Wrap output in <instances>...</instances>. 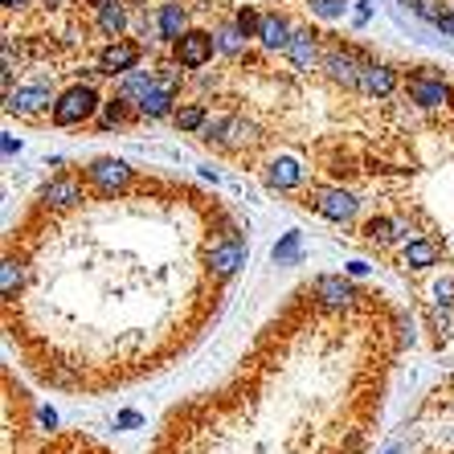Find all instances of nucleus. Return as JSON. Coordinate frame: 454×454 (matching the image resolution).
Listing matches in <instances>:
<instances>
[{"mask_svg": "<svg viewBox=\"0 0 454 454\" xmlns=\"http://www.w3.org/2000/svg\"><path fill=\"white\" fill-rule=\"evenodd\" d=\"M316 299H324L328 307H344L356 299V286L348 283V278H340V275H319L316 278Z\"/></svg>", "mask_w": 454, "mask_h": 454, "instance_id": "10", "label": "nucleus"}, {"mask_svg": "<svg viewBox=\"0 0 454 454\" xmlns=\"http://www.w3.org/2000/svg\"><path fill=\"white\" fill-rule=\"evenodd\" d=\"M258 25H262V17H258L250 4H242V9H238V29H242L246 37H258Z\"/></svg>", "mask_w": 454, "mask_h": 454, "instance_id": "28", "label": "nucleus"}, {"mask_svg": "<svg viewBox=\"0 0 454 454\" xmlns=\"http://www.w3.org/2000/svg\"><path fill=\"white\" fill-rule=\"evenodd\" d=\"M205 123H209V119H205V106L201 103H189V106H180V111H176V127H180V131H201Z\"/></svg>", "mask_w": 454, "mask_h": 454, "instance_id": "25", "label": "nucleus"}, {"mask_svg": "<svg viewBox=\"0 0 454 454\" xmlns=\"http://www.w3.org/2000/svg\"><path fill=\"white\" fill-rule=\"evenodd\" d=\"M98 106V95L90 86H70L58 103H53V123L58 127H74V123H86V119L95 115Z\"/></svg>", "mask_w": 454, "mask_h": 454, "instance_id": "1", "label": "nucleus"}, {"mask_svg": "<svg viewBox=\"0 0 454 454\" xmlns=\"http://www.w3.org/2000/svg\"><path fill=\"white\" fill-rule=\"evenodd\" d=\"M127 25V9L119 4V0H106V4H98V29L106 33V37H119Z\"/></svg>", "mask_w": 454, "mask_h": 454, "instance_id": "21", "label": "nucleus"}, {"mask_svg": "<svg viewBox=\"0 0 454 454\" xmlns=\"http://www.w3.org/2000/svg\"><path fill=\"white\" fill-rule=\"evenodd\" d=\"M307 205L319 213V217H328V222H352L360 209V201L352 197L348 189H311L307 192Z\"/></svg>", "mask_w": 454, "mask_h": 454, "instance_id": "2", "label": "nucleus"}, {"mask_svg": "<svg viewBox=\"0 0 454 454\" xmlns=\"http://www.w3.org/2000/svg\"><path fill=\"white\" fill-rule=\"evenodd\" d=\"M86 180H90V184H95L98 192L115 197V192H123L127 184H131V168H127V160L103 156V160H95V164L86 168Z\"/></svg>", "mask_w": 454, "mask_h": 454, "instance_id": "3", "label": "nucleus"}, {"mask_svg": "<svg viewBox=\"0 0 454 454\" xmlns=\"http://www.w3.org/2000/svg\"><path fill=\"white\" fill-rule=\"evenodd\" d=\"M25 286V266L17 262V258H4V266H0V295H4V303H17V291Z\"/></svg>", "mask_w": 454, "mask_h": 454, "instance_id": "17", "label": "nucleus"}, {"mask_svg": "<svg viewBox=\"0 0 454 454\" xmlns=\"http://www.w3.org/2000/svg\"><path fill=\"white\" fill-rule=\"evenodd\" d=\"M136 62H139V45L115 42L103 53V70H98V74H127V70H136Z\"/></svg>", "mask_w": 454, "mask_h": 454, "instance_id": "11", "label": "nucleus"}, {"mask_svg": "<svg viewBox=\"0 0 454 454\" xmlns=\"http://www.w3.org/2000/svg\"><path fill=\"white\" fill-rule=\"evenodd\" d=\"M209 58H213L209 33H184V37H176V62L184 66V70H197V66H205Z\"/></svg>", "mask_w": 454, "mask_h": 454, "instance_id": "6", "label": "nucleus"}, {"mask_svg": "<svg viewBox=\"0 0 454 454\" xmlns=\"http://www.w3.org/2000/svg\"><path fill=\"white\" fill-rule=\"evenodd\" d=\"M98 123H103V127H119V123H123V98H111V103H103V115H98Z\"/></svg>", "mask_w": 454, "mask_h": 454, "instance_id": "29", "label": "nucleus"}, {"mask_svg": "<svg viewBox=\"0 0 454 454\" xmlns=\"http://www.w3.org/2000/svg\"><path fill=\"white\" fill-rule=\"evenodd\" d=\"M291 25H286V17H278V12H266L262 25H258V42L266 45V50H286L291 45Z\"/></svg>", "mask_w": 454, "mask_h": 454, "instance_id": "12", "label": "nucleus"}, {"mask_svg": "<svg viewBox=\"0 0 454 454\" xmlns=\"http://www.w3.org/2000/svg\"><path fill=\"white\" fill-rule=\"evenodd\" d=\"M348 275L352 278H364V275H369V262H348Z\"/></svg>", "mask_w": 454, "mask_h": 454, "instance_id": "35", "label": "nucleus"}, {"mask_svg": "<svg viewBox=\"0 0 454 454\" xmlns=\"http://www.w3.org/2000/svg\"><path fill=\"white\" fill-rule=\"evenodd\" d=\"M299 180H303V168H299L295 160H275V164L266 168V184H270V189H295Z\"/></svg>", "mask_w": 454, "mask_h": 454, "instance_id": "18", "label": "nucleus"}, {"mask_svg": "<svg viewBox=\"0 0 454 454\" xmlns=\"http://www.w3.org/2000/svg\"><path fill=\"white\" fill-rule=\"evenodd\" d=\"M139 115H144V119L172 115V90H168V86H156V90H148V95H144V103H139Z\"/></svg>", "mask_w": 454, "mask_h": 454, "instance_id": "20", "label": "nucleus"}, {"mask_svg": "<svg viewBox=\"0 0 454 454\" xmlns=\"http://www.w3.org/2000/svg\"><path fill=\"white\" fill-rule=\"evenodd\" d=\"M364 233H369L372 242H393V238H397V233H402V230H397V225H393L389 217H372V222H369V230H364Z\"/></svg>", "mask_w": 454, "mask_h": 454, "instance_id": "26", "label": "nucleus"}, {"mask_svg": "<svg viewBox=\"0 0 454 454\" xmlns=\"http://www.w3.org/2000/svg\"><path fill=\"white\" fill-rule=\"evenodd\" d=\"M156 78L152 74H127L123 78V86H119V98H123V103H144V95H148V90H156Z\"/></svg>", "mask_w": 454, "mask_h": 454, "instance_id": "22", "label": "nucleus"}, {"mask_svg": "<svg viewBox=\"0 0 454 454\" xmlns=\"http://www.w3.org/2000/svg\"><path fill=\"white\" fill-rule=\"evenodd\" d=\"M42 201L53 205V209H70V205L82 201V184H78L74 176H58V180H50V184H45Z\"/></svg>", "mask_w": 454, "mask_h": 454, "instance_id": "9", "label": "nucleus"}, {"mask_svg": "<svg viewBox=\"0 0 454 454\" xmlns=\"http://www.w3.org/2000/svg\"><path fill=\"white\" fill-rule=\"evenodd\" d=\"M209 266H213V275L217 278H233L238 270L246 266V246H242V238H225L222 246H213L209 250Z\"/></svg>", "mask_w": 454, "mask_h": 454, "instance_id": "5", "label": "nucleus"}, {"mask_svg": "<svg viewBox=\"0 0 454 454\" xmlns=\"http://www.w3.org/2000/svg\"><path fill=\"white\" fill-rule=\"evenodd\" d=\"M402 262L410 266V270H426V266L438 262V246L426 242V238H418V242H410L402 250Z\"/></svg>", "mask_w": 454, "mask_h": 454, "instance_id": "19", "label": "nucleus"}, {"mask_svg": "<svg viewBox=\"0 0 454 454\" xmlns=\"http://www.w3.org/2000/svg\"><path fill=\"white\" fill-rule=\"evenodd\" d=\"M450 90H454V86H446L442 78H430V74L410 78V98L418 106H442V103H450Z\"/></svg>", "mask_w": 454, "mask_h": 454, "instance_id": "8", "label": "nucleus"}, {"mask_svg": "<svg viewBox=\"0 0 454 454\" xmlns=\"http://www.w3.org/2000/svg\"><path fill=\"white\" fill-rule=\"evenodd\" d=\"M21 4H29V0H4V9H21Z\"/></svg>", "mask_w": 454, "mask_h": 454, "instance_id": "36", "label": "nucleus"}, {"mask_svg": "<svg viewBox=\"0 0 454 454\" xmlns=\"http://www.w3.org/2000/svg\"><path fill=\"white\" fill-rule=\"evenodd\" d=\"M450 106H454V90H450Z\"/></svg>", "mask_w": 454, "mask_h": 454, "instance_id": "38", "label": "nucleus"}, {"mask_svg": "<svg viewBox=\"0 0 454 454\" xmlns=\"http://www.w3.org/2000/svg\"><path fill=\"white\" fill-rule=\"evenodd\" d=\"M286 53H291V62L299 66V70H311L319 58V45H316V33L311 29H295L291 33V45H286Z\"/></svg>", "mask_w": 454, "mask_h": 454, "instance_id": "13", "label": "nucleus"}, {"mask_svg": "<svg viewBox=\"0 0 454 454\" xmlns=\"http://www.w3.org/2000/svg\"><path fill=\"white\" fill-rule=\"evenodd\" d=\"M299 254V233H286V242L275 246V262H291Z\"/></svg>", "mask_w": 454, "mask_h": 454, "instance_id": "31", "label": "nucleus"}, {"mask_svg": "<svg viewBox=\"0 0 454 454\" xmlns=\"http://www.w3.org/2000/svg\"><path fill=\"white\" fill-rule=\"evenodd\" d=\"M434 25H438V29H442L446 37H454V12H442V17H438Z\"/></svg>", "mask_w": 454, "mask_h": 454, "instance_id": "34", "label": "nucleus"}, {"mask_svg": "<svg viewBox=\"0 0 454 454\" xmlns=\"http://www.w3.org/2000/svg\"><path fill=\"white\" fill-rule=\"evenodd\" d=\"M360 90H364V95H389L393 86H397V74H393L389 66H360Z\"/></svg>", "mask_w": 454, "mask_h": 454, "instance_id": "14", "label": "nucleus"}, {"mask_svg": "<svg viewBox=\"0 0 454 454\" xmlns=\"http://www.w3.org/2000/svg\"><path fill=\"white\" fill-rule=\"evenodd\" d=\"M4 454H111V450H103V446L90 442V438H78V434H62V438H45L37 450H21V446H12V438H9Z\"/></svg>", "mask_w": 454, "mask_h": 454, "instance_id": "4", "label": "nucleus"}, {"mask_svg": "<svg viewBox=\"0 0 454 454\" xmlns=\"http://www.w3.org/2000/svg\"><path fill=\"white\" fill-rule=\"evenodd\" d=\"M413 12H418V17H426V21H438V17H442V0H418V9H413Z\"/></svg>", "mask_w": 454, "mask_h": 454, "instance_id": "32", "label": "nucleus"}, {"mask_svg": "<svg viewBox=\"0 0 454 454\" xmlns=\"http://www.w3.org/2000/svg\"><path fill=\"white\" fill-rule=\"evenodd\" d=\"M184 21H189V12H184V4H160L156 12V29L160 37H168V42H176V37H184Z\"/></svg>", "mask_w": 454, "mask_h": 454, "instance_id": "15", "label": "nucleus"}, {"mask_svg": "<svg viewBox=\"0 0 454 454\" xmlns=\"http://www.w3.org/2000/svg\"><path fill=\"white\" fill-rule=\"evenodd\" d=\"M311 4V12H319V17H340V12L348 9V0H307Z\"/></svg>", "mask_w": 454, "mask_h": 454, "instance_id": "30", "label": "nucleus"}, {"mask_svg": "<svg viewBox=\"0 0 454 454\" xmlns=\"http://www.w3.org/2000/svg\"><path fill=\"white\" fill-rule=\"evenodd\" d=\"M402 4H410V9H418V0H402Z\"/></svg>", "mask_w": 454, "mask_h": 454, "instance_id": "37", "label": "nucleus"}, {"mask_svg": "<svg viewBox=\"0 0 454 454\" xmlns=\"http://www.w3.org/2000/svg\"><path fill=\"white\" fill-rule=\"evenodd\" d=\"M258 139V123H250V119H230V127H225V144L230 148H242V144H254Z\"/></svg>", "mask_w": 454, "mask_h": 454, "instance_id": "23", "label": "nucleus"}, {"mask_svg": "<svg viewBox=\"0 0 454 454\" xmlns=\"http://www.w3.org/2000/svg\"><path fill=\"white\" fill-rule=\"evenodd\" d=\"M410 454H454V430H446V434H426V438L413 446Z\"/></svg>", "mask_w": 454, "mask_h": 454, "instance_id": "24", "label": "nucleus"}, {"mask_svg": "<svg viewBox=\"0 0 454 454\" xmlns=\"http://www.w3.org/2000/svg\"><path fill=\"white\" fill-rule=\"evenodd\" d=\"M217 45H222L225 53H242V45H246V33L233 25V29H222L217 33Z\"/></svg>", "mask_w": 454, "mask_h": 454, "instance_id": "27", "label": "nucleus"}, {"mask_svg": "<svg viewBox=\"0 0 454 454\" xmlns=\"http://www.w3.org/2000/svg\"><path fill=\"white\" fill-rule=\"evenodd\" d=\"M434 295H438V303H450L454 299V278H442V283L434 286Z\"/></svg>", "mask_w": 454, "mask_h": 454, "instance_id": "33", "label": "nucleus"}, {"mask_svg": "<svg viewBox=\"0 0 454 454\" xmlns=\"http://www.w3.org/2000/svg\"><path fill=\"white\" fill-rule=\"evenodd\" d=\"M324 66H328V74L336 78V82H344V86H356L360 82V66L352 62V53L332 50L328 58H324Z\"/></svg>", "mask_w": 454, "mask_h": 454, "instance_id": "16", "label": "nucleus"}, {"mask_svg": "<svg viewBox=\"0 0 454 454\" xmlns=\"http://www.w3.org/2000/svg\"><path fill=\"white\" fill-rule=\"evenodd\" d=\"M50 103H53L50 86H21V90L4 95V106H9L12 115H37V111H45Z\"/></svg>", "mask_w": 454, "mask_h": 454, "instance_id": "7", "label": "nucleus"}]
</instances>
